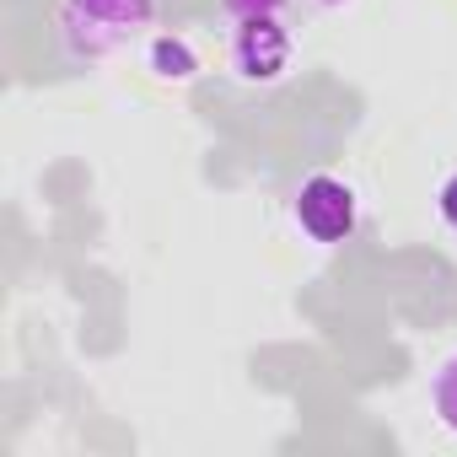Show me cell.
Segmentation results:
<instances>
[{"label":"cell","mask_w":457,"mask_h":457,"mask_svg":"<svg viewBox=\"0 0 457 457\" xmlns=\"http://www.w3.org/2000/svg\"><path fill=\"white\" fill-rule=\"evenodd\" d=\"M291 65V33L275 22V17H259V22H243L237 28V44H232V71L243 81H280Z\"/></svg>","instance_id":"obj_3"},{"label":"cell","mask_w":457,"mask_h":457,"mask_svg":"<svg viewBox=\"0 0 457 457\" xmlns=\"http://www.w3.org/2000/svg\"><path fill=\"white\" fill-rule=\"evenodd\" d=\"M318 6H345V0H318Z\"/></svg>","instance_id":"obj_8"},{"label":"cell","mask_w":457,"mask_h":457,"mask_svg":"<svg viewBox=\"0 0 457 457\" xmlns=\"http://www.w3.org/2000/svg\"><path fill=\"white\" fill-rule=\"evenodd\" d=\"M430 403H436V414L457 430V355L436 371V382H430Z\"/></svg>","instance_id":"obj_5"},{"label":"cell","mask_w":457,"mask_h":457,"mask_svg":"<svg viewBox=\"0 0 457 457\" xmlns=\"http://www.w3.org/2000/svg\"><path fill=\"white\" fill-rule=\"evenodd\" d=\"M286 0H226V12H232L237 22H259V17H280Z\"/></svg>","instance_id":"obj_6"},{"label":"cell","mask_w":457,"mask_h":457,"mask_svg":"<svg viewBox=\"0 0 457 457\" xmlns=\"http://www.w3.org/2000/svg\"><path fill=\"white\" fill-rule=\"evenodd\" d=\"M296 226L312 243H323V248L345 243L355 232V188L339 183V178H328V172L307 178L302 194H296Z\"/></svg>","instance_id":"obj_2"},{"label":"cell","mask_w":457,"mask_h":457,"mask_svg":"<svg viewBox=\"0 0 457 457\" xmlns=\"http://www.w3.org/2000/svg\"><path fill=\"white\" fill-rule=\"evenodd\" d=\"M441 215H446V226L457 232V172L446 178V188H441Z\"/></svg>","instance_id":"obj_7"},{"label":"cell","mask_w":457,"mask_h":457,"mask_svg":"<svg viewBox=\"0 0 457 457\" xmlns=\"http://www.w3.org/2000/svg\"><path fill=\"white\" fill-rule=\"evenodd\" d=\"M194 71H199V54L183 38H156L151 44V76H162V81H194Z\"/></svg>","instance_id":"obj_4"},{"label":"cell","mask_w":457,"mask_h":457,"mask_svg":"<svg viewBox=\"0 0 457 457\" xmlns=\"http://www.w3.org/2000/svg\"><path fill=\"white\" fill-rule=\"evenodd\" d=\"M156 17V0H65L60 6V28H65V49L76 60H103L119 54L129 38H140Z\"/></svg>","instance_id":"obj_1"}]
</instances>
